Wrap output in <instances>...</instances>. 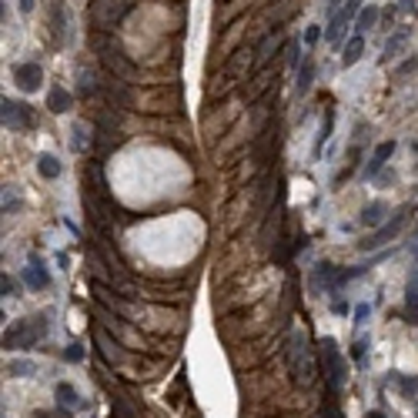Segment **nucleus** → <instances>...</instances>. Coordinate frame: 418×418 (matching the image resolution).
<instances>
[{
  "label": "nucleus",
  "instance_id": "obj_39",
  "mask_svg": "<svg viewBox=\"0 0 418 418\" xmlns=\"http://www.w3.org/2000/svg\"><path fill=\"white\" fill-rule=\"evenodd\" d=\"M401 10H415V0H399Z\"/></svg>",
  "mask_w": 418,
  "mask_h": 418
},
{
  "label": "nucleus",
  "instance_id": "obj_22",
  "mask_svg": "<svg viewBox=\"0 0 418 418\" xmlns=\"http://www.w3.org/2000/svg\"><path fill=\"white\" fill-rule=\"evenodd\" d=\"M7 375H10V378H34V375H37V361L34 358H10L7 361Z\"/></svg>",
  "mask_w": 418,
  "mask_h": 418
},
{
  "label": "nucleus",
  "instance_id": "obj_11",
  "mask_svg": "<svg viewBox=\"0 0 418 418\" xmlns=\"http://www.w3.org/2000/svg\"><path fill=\"white\" fill-rule=\"evenodd\" d=\"M405 322L418 324V265L408 268V281H405Z\"/></svg>",
  "mask_w": 418,
  "mask_h": 418
},
{
  "label": "nucleus",
  "instance_id": "obj_25",
  "mask_svg": "<svg viewBox=\"0 0 418 418\" xmlns=\"http://www.w3.org/2000/svg\"><path fill=\"white\" fill-rule=\"evenodd\" d=\"M378 20H381L378 7H361V14L355 17V31H358V34H368V31H372Z\"/></svg>",
  "mask_w": 418,
  "mask_h": 418
},
{
  "label": "nucleus",
  "instance_id": "obj_14",
  "mask_svg": "<svg viewBox=\"0 0 418 418\" xmlns=\"http://www.w3.org/2000/svg\"><path fill=\"white\" fill-rule=\"evenodd\" d=\"M94 342H97V348H101V355H104L107 365H121V361H124V351H121V345L111 338V331L94 328Z\"/></svg>",
  "mask_w": 418,
  "mask_h": 418
},
{
  "label": "nucleus",
  "instance_id": "obj_15",
  "mask_svg": "<svg viewBox=\"0 0 418 418\" xmlns=\"http://www.w3.org/2000/svg\"><path fill=\"white\" fill-rule=\"evenodd\" d=\"M392 154H395V141H385V144H378L375 151H372V157H368V164H365V177H378V171L392 161Z\"/></svg>",
  "mask_w": 418,
  "mask_h": 418
},
{
  "label": "nucleus",
  "instance_id": "obj_17",
  "mask_svg": "<svg viewBox=\"0 0 418 418\" xmlns=\"http://www.w3.org/2000/svg\"><path fill=\"white\" fill-rule=\"evenodd\" d=\"M47 107H51L54 114H67V111L74 107V94H71L67 87L54 84V87H47Z\"/></svg>",
  "mask_w": 418,
  "mask_h": 418
},
{
  "label": "nucleus",
  "instance_id": "obj_32",
  "mask_svg": "<svg viewBox=\"0 0 418 418\" xmlns=\"http://www.w3.org/2000/svg\"><path fill=\"white\" fill-rule=\"evenodd\" d=\"M318 40H322V24H308V27H304V47L311 51Z\"/></svg>",
  "mask_w": 418,
  "mask_h": 418
},
{
  "label": "nucleus",
  "instance_id": "obj_5",
  "mask_svg": "<svg viewBox=\"0 0 418 418\" xmlns=\"http://www.w3.org/2000/svg\"><path fill=\"white\" fill-rule=\"evenodd\" d=\"M322 365H324V378H328V392L338 395L345 388V378H348V368H345V358L338 351L335 338H324L322 342Z\"/></svg>",
  "mask_w": 418,
  "mask_h": 418
},
{
  "label": "nucleus",
  "instance_id": "obj_7",
  "mask_svg": "<svg viewBox=\"0 0 418 418\" xmlns=\"http://www.w3.org/2000/svg\"><path fill=\"white\" fill-rule=\"evenodd\" d=\"M408 214H412V208H408V204H405V208H399L392 218H388V221H385V225H381V228H375V234H372V238L358 241V247H361V251H381V245H388V241H395V238H399V231L405 228V218H408Z\"/></svg>",
  "mask_w": 418,
  "mask_h": 418
},
{
  "label": "nucleus",
  "instance_id": "obj_30",
  "mask_svg": "<svg viewBox=\"0 0 418 418\" xmlns=\"http://www.w3.org/2000/svg\"><path fill=\"white\" fill-rule=\"evenodd\" d=\"M84 131H87L84 124H74V131H71V134H74V137H71V148H74L77 154H84V151H87V141H94V137H87Z\"/></svg>",
  "mask_w": 418,
  "mask_h": 418
},
{
  "label": "nucleus",
  "instance_id": "obj_20",
  "mask_svg": "<svg viewBox=\"0 0 418 418\" xmlns=\"http://www.w3.org/2000/svg\"><path fill=\"white\" fill-rule=\"evenodd\" d=\"M331 134H335V107H328L322 114V128H318V137H315V157H322V151H324V144L331 141Z\"/></svg>",
  "mask_w": 418,
  "mask_h": 418
},
{
  "label": "nucleus",
  "instance_id": "obj_28",
  "mask_svg": "<svg viewBox=\"0 0 418 418\" xmlns=\"http://www.w3.org/2000/svg\"><path fill=\"white\" fill-rule=\"evenodd\" d=\"M368 318H372V304L358 302V304H355V311H351V328H355V331H361V328L368 324Z\"/></svg>",
  "mask_w": 418,
  "mask_h": 418
},
{
  "label": "nucleus",
  "instance_id": "obj_18",
  "mask_svg": "<svg viewBox=\"0 0 418 418\" xmlns=\"http://www.w3.org/2000/svg\"><path fill=\"white\" fill-rule=\"evenodd\" d=\"M34 168H37V174L44 177V181H58L60 174H64V164H60V157H54V154H47V151L37 154Z\"/></svg>",
  "mask_w": 418,
  "mask_h": 418
},
{
  "label": "nucleus",
  "instance_id": "obj_16",
  "mask_svg": "<svg viewBox=\"0 0 418 418\" xmlns=\"http://www.w3.org/2000/svg\"><path fill=\"white\" fill-rule=\"evenodd\" d=\"M97 94H101V77H97L91 67H80V71H77V97L97 101Z\"/></svg>",
  "mask_w": 418,
  "mask_h": 418
},
{
  "label": "nucleus",
  "instance_id": "obj_6",
  "mask_svg": "<svg viewBox=\"0 0 418 418\" xmlns=\"http://www.w3.org/2000/svg\"><path fill=\"white\" fill-rule=\"evenodd\" d=\"M0 117H3V128H7V131H34V128H37V114H34L24 101H14V97H3Z\"/></svg>",
  "mask_w": 418,
  "mask_h": 418
},
{
  "label": "nucleus",
  "instance_id": "obj_4",
  "mask_svg": "<svg viewBox=\"0 0 418 418\" xmlns=\"http://www.w3.org/2000/svg\"><path fill=\"white\" fill-rule=\"evenodd\" d=\"M134 10V0H91V24L94 31H114Z\"/></svg>",
  "mask_w": 418,
  "mask_h": 418
},
{
  "label": "nucleus",
  "instance_id": "obj_21",
  "mask_svg": "<svg viewBox=\"0 0 418 418\" xmlns=\"http://www.w3.org/2000/svg\"><path fill=\"white\" fill-rule=\"evenodd\" d=\"M385 214H388V204L385 201H372L361 208V225L365 228H381L385 225Z\"/></svg>",
  "mask_w": 418,
  "mask_h": 418
},
{
  "label": "nucleus",
  "instance_id": "obj_31",
  "mask_svg": "<svg viewBox=\"0 0 418 418\" xmlns=\"http://www.w3.org/2000/svg\"><path fill=\"white\" fill-rule=\"evenodd\" d=\"M84 355H87V351H84V345H77V342H71L67 348H64V351H60V358H64V361H71V365H77V361H84Z\"/></svg>",
  "mask_w": 418,
  "mask_h": 418
},
{
  "label": "nucleus",
  "instance_id": "obj_33",
  "mask_svg": "<svg viewBox=\"0 0 418 418\" xmlns=\"http://www.w3.org/2000/svg\"><path fill=\"white\" fill-rule=\"evenodd\" d=\"M0 291H3V298H17V278H10V275L3 271V278H0Z\"/></svg>",
  "mask_w": 418,
  "mask_h": 418
},
{
  "label": "nucleus",
  "instance_id": "obj_38",
  "mask_svg": "<svg viewBox=\"0 0 418 418\" xmlns=\"http://www.w3.org/2000/svg\"><path fill=\"white\" fill-rule=\"evenodd\" d=\"M365 418H392V415H385L381 408H372V412H368V415H365Z\"/></svg>",
  "mask_w": 418,
  "mask_h": 418
},
{
  "label": "nucleus",
  "instance_id": "obj_8",
  "mask_svg": "<svg viewBox=\"0 0 418 418\" xmlns=\"http://www.w3.org/2000/svg\"><path fill=\"white\" fill-rule=\"evenodd\" d=\"M10 77H14V84H17L24 94H34V91L44 87V67H40L37 60H20V64H14Z\"/></svg>",
  "mask_w": 418,
  "mask_h": 418
},
{
  "label": "nucleus",
  "instance_id": "obj_1",
  "mask_svg": "<svg viewBox=\"0 0 418 418\" xmlns=\"http://www.w3.org/2000/svg\"><path fill=\"white\" fill-rule=\"evenodd\" d=\"M47 318H51L47 311H37L34 318H20V322H14L7 331H3V348L24 351V348L40 345L47 335H51V322H47Z\"/></svg>",
  "mask_w": 418,
  "mask_h": 418
},
{
  "label": "nucleus",
  "instance_id": "obj_3",
  "mask_svg": "<svg viewBox=\"0 0 418 418\" xmlns=\"http://www.w3.org/2000/svg\"><path fill=\"white\" fill-rule=\"evenodd\" d=\"M288 365H291V375L302 381V388L315 385L318 368H315L311 342H308V335H304V331H295V335H291V342H288Z\"/></svg>",
  "mask_w": 418,
  "mask_h": 418
},
{
  "label": "nucleus",
  "instance_id": "obj_34",
  "mask_svg": "<svg viewBox=\"0 0 418 418\" xmlns=\"http://www.w3.org/2000/svg\"><path fill=\"white\" fill-rule=\"evenodd\" d=\"M392 20H395V7H385L381 10V31H392Z\"/></svg>",
  "mask_w": 418,
  "mask_h": 418
},
{
  "label": "nucleus",
  "instance_id": "obj_12",
  "mask_svg": "<svg viewBox=\"0 0 418 418\" xmlns=\"http://www.w3.org/2000/svg\"><path fill=\"white\" fill-rule=\"evenodd\" d=\"M54 399H58L60 408H71V412H84V408H87V401L80 399V392H77L71 381H58V385H54Z\"/></svg>",
  "mask_w": 418,
  "mask_h": 418
},
{
  "label": "nucleus",
  "instance_id": "obj_37",
  "mask_svg": "<svg viewBox=\"0 0 418 418\" xmlns=\"http://www.w3.org/2000/svg\"><path fill=\"white\" fill-rule=\"evenodd\" d=\"M408 254H412V258H415V265H418V241H415V238H412V241H408Z\"/></svg>",
  "mask_w": 418,
  "mask_h": 418
},
{
  "label": "nucleus",
  "instance_id": "obj_19",
  "mask_svg": "<svg viewBox=\"0 0 418 418\" xmlns=\"http://www.w3.org/2000/svg\"><path fill=\"white\" fill-rule=\"evenodd\" d=\"M51 31H54L58 44L67 40V10H64V0H51Z\"/></svg>",
  "mask_w": 418,
  "mask_h": 418
},
{
  "label": "nucleus",
  "instance_id": "obj_36",
  "mask_svg": "<svg viewBox=\"0 0 418 418\" xmlns=\"http://www.w3.org/2000/svg\"><path fill=\"white\" fill-rule=\"evenodd\" d=\"M331 298H335V302H331V311H335V315H348V302L338 298V295H331Z\"/></svg>",
  "mask_w": 418,
  "mask_h": 418
},
{
  "label": "nucleus",
  "instance_id": "obj_26",
  "mask_svg": "<svg viewBox=\"0 0 418 418\" xmlns=\"http://www.w3.org/2000/svg\"><path fill=\"white\" fill-rule=\"evenodd\" d=\"M20 211H24V198L17 184H3V214H20Z\"/></svg>",
  "mask_w": 418,
  "mask_h": 418
},
{
  "label": "nucleus",
  "instance_id": "obj_27",
  "mask_svg": "<svg viewBox=\"0 0 418 418\" xmlns=\"http://www.w3.org/2000/svg\"><path fill=\"white\" fill-rule=\"evenodd\" d=\"M408 34H412V31H408V27H401L399 34H392V37L385 40V47H381V60H392V58H395V54L401 51V44L408 40Z\"/></svg>",
  "mask_w": 418,
  "mask_h": 418
},
{
  "label": "nucleus",
  "instance_id": "obj_10",
  "mask_svg": "<svg viewBox=\"0 0 418 418\" xmlns=\"http://www.w3.org/2000/svg\"><path fill=\"white\" fill-rule=\"evenodd\" d=\"M24 285L31 288V291H47V288H51V271H47V265H44L40 254H31V258H27Z\"/></svg>",
  "mask_w": 418,
  "mask_h": 418
},
{
  "label": "nucleus",
  "instance_id": "obj_13",
  "mask_svg": "<svg viewBox=\"0 0 418 418\" xmlns=\"http://www.w3.org/2000/svg\"><path fill=\"white\" fill-rule=\"evenodd\" d=\"M385 385L395 388L401 399H415L418 395V375H405V372H385Z\"/></svg>",
  "mask_w": 418,
  "mask_h": 418
},
{
  "label": "nucleus",
  "instance_id": "obj_9",
  "mask_svg": "<svg viewBox=\"0 0 418 418\" xmlns=\"http://www.w3.org/2000/svg\"><path fill=\"white\" fill-rule=\"evenodd\" d=\"M358 14H361V0H345L342 10H338L335 17L328 20V34H324V37H328V44H331V47H338V44H342L345 27H348V24H351L355 17H358Z\"/></svg>",
  "mask_w": 418,
  "mask_h": 418
},
{
  "label": "nucleus",
  "instance_id": "obj_35",
  "mask_svg": "<svg viewBox=\"0 0 418 418\" xmlns=\"http://www.w3.org/2000/svg\"><path fill=\"white\" fill-rule=\"evenodd\" d=\"M34 7H37V0H17V10L24 14V17H31V14H34Z\"/></svg>",
  "mask_w": 418,
  "mask_h": 418
},
{
  "label": "nucleus",
  "instance_id": "obj_2",
  "mask_svg": "<svg viewBox=\"0 0 418 418\" xmlns=\"http://www.w3.org/2000/svg\"><path fill=\"white\" fill-rule=\"evenodd\" d=\"M91 44H94L97 60H101L104 74L121 77V80L134 77V71H137V67H134V60L124 58V51L114 44V37H107V31H94V34H91Z\"/></svg>",
  "mask_w": 418,
  "mask_h": 418
},
{
  "label": "nucleus",
  "instance_id": "obj_24",
  "mask_svg": "<svg viewBox=\"0 0 418 418\" xmlns=\"http://www.w3.org/2000/svg\"><path fill=\"white\" fill-rule=\"evenodd\" d=\"M311 84H315V60H311V54H304L302 67H298V94H308L311 91Z\"/></svg>",
  "mask_w": 418,
  "mask_h": 418
},
{
  "label": "nucleus",
  "instance_id": "obj_40",
  "mask_svg": "<svg viewBox=\"0 0 418 418\" xmlns=\"http://www.w3.org/2000/svg\"><path fill=\"white\" fill-rule=\"evenodd\" d=\"M412 238H415V241H418V228H415V234H412Z\"/></svg>",
  "mask_w": 418,
  "mask_h": 418
},
{
  "label": "nucleus",
  "instance_id": "obj_29",
  "mask_svg": "<svg viewBox=\"0 0 418 418\" xmlns=\"http://www.w3.org/2000/svg\"><path fill=\"white\" fill-rule=\"evenodd\" d=\"M351 361H355L358 368H365V361H368V338H365V335H358V338L351 342Z\"/></svg>",
  "mask_w": 418,
  "mask_h": 418
},
{
  "label": "nucleus",
  "instance_id": "obj_23",
  "mask_svg": "<svg viewBox=\"0 0 418 418\" xmlns=\"http://www.w3.org/2000/svg\"><path fill=\"white\" fill-rule=\"evenodd\" d=\"M365 54V34H355V37L345 44V54H342V67H355Z\"/></svg>",
  "mask_w": 418,
  "mask_h": 418
}]
</instances>
